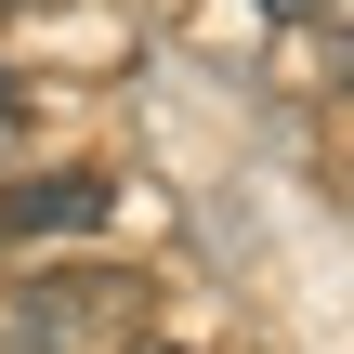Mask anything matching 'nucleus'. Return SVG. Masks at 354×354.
Instances as JSON below:
<instances>
[{
    "label": "nucleus",
    "instance_id": "nucleus-1",
    "mask_svg": "<svg viewBox=\"0 0 354 354\" xmlns=\"http://www.w3.org/2000/svg\"><path fill=\"white\" fill-rule=\"evenodd\" d=\"M79 223H105V184H92V171H66V184H13V210H0V236H79Z\"/></svg>",
    "mask_w": 354,
    "mask_h": 354
},
{
    "label": "nucleus",
    "instance_id": "nucleus-2",
    "mask_svg": "<svg viewBox=\"0 0 354 354\" xmlns=\"http://www.w3.org/2000/svg\"><path fill=\"white\" fill-rule=\"evenodd\" d=\"M66 328H79V302H13L0 315V354H66Z\"/></svg>",
    "mask_w": 354,
    "mask_h": 354
},
{
    "label": "nucleus",
    "instance_id": "nucleus-3",
    "mask_svg": "<svg viewBox=\"0 0 354 354\" xmlns=\"http://www.w3.org/2000/svg\"><path fill=\"white\" fill-rule=\"evenodd\" d=\"M263 26H342V0H250Z\"/></svg>",
    "mask_w": 354,
    "mask_h": 354
},
{
    "label": "nucleus",
    "instance_id": "nucleus-4",
    "mask_svg": "<svg viewBox=\"0 0 354 354\" xmlns=\"http://www.w3.org/2000/svg\"><path fill=\"white\" fill-rule=\"evenodd\" d=\"M13 131H26V92H13V66H0V145H13Z\"/></svg>",
    "mask_w": 354,
    "mask_h": 354
}]
</instances>
